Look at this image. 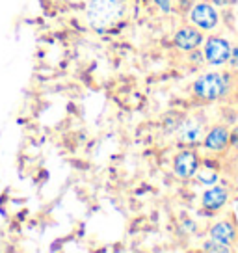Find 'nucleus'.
Wrapping results in <instances>:
<instances>
[{
  "instance_id": "f257e3e1",
  "label": "nucleus",
  "mask_w": 238,
  "mask_h": 253,
  "mask_svg": "<svg viewBox=\"0 0 238 253\" xmlns=\"http://www.w3.org/2000/svg\"><path fill=\"white\" fill-rule=\"evenodd\" d=\"M125 13L121 0H91L87 8V21L99 32L110 30Z\"/></svg>"
},
{
  "instance_id": "f03ea898",
  "label": "nucleus",
  "mask_w": 238,
  "mask_h": 253,
  "mask_svg": "<svg viewBox=\"0 0 238 253\" xmlns=\"http://www.w3.org/2000/svg\"><path fill=\"white\" fill-rule=\"evenodd\" d=\"M194 91L201 99L214 101V99H220L227 91V80H225V77L218 75V73H208V75H203L201 79L196 80Z\"/></svg>"
},
{
  "instance_id": "7ed1b4c3",
  "label": "nucleus",
  "mask_w": 238,
  "mask_h": 253,
  "mask_svg": "<svg viewBox=\"0 0 238 253\" xmlns=\"http://www.w3.org/2000/svg\"><path fill=\"white\" fill-rule=\"evenodd\" d=\"M229 54H231V47L225 40H222V38H210V40L206 41L205 56L212 65H222V63H225L229 60Z\"/></svg>"
},
{
  "instance_id": "20e7f679",
  "label": "nucleus",
  "mask_w": 238,
  "mask_h": 253,
  "mask_svg": "<svg viewBox=\"0 0 238 253\" xmlns=\"http://www.w3.org/2000/svg\"><path fill=\"white\" fill-rule=\"evenodd\" d=\"M192 21L198 24L201 30H212L218 24V13L210 4H198L192 9Z\"/></svg>"
},
{
  "instance_id": "39448f33",
  "label": "nucleus",
  "mask_w": 238,
  "mask_h": 253,
  "mask_svg": "<svg viewBox=\"0 0 238 253\" xmlns=\"http://www.w3.org/2000/svg\"><path fill=\"white\" fill-rule=\"evenodd\" d=\"M173 171L183 179H188L198 171V157L192 151L179 153L173 160Z\"/></svg>"
},
{
  "instance_id": "423d86ee",
  "label": "nucleus",
  "mask_w": 238,
  "mask_h": 253,
  "mask_svg": "<svg viewBox=\"0 0 238 253\" xmlns=\"http://www.w3.org/2000/svg\"><path fill=\"white\" fill-rule=\"evenodd\" d=\"M201 41H203L201 32L196 30V28H190V26L181 28L175 36V45L181 50H194V48H198L201 45Z\"/></svg>"
},
{
  "instance_id": "0eeeda50",
  "label": "nucleus",
  "mask_w": 238,
  "mask_h": 253,
  "mask_svg": "<svg viewBox=\"0 0 238 253\" xmlns=\"http://www.w3.org/2000/svg\"><path fill=\"white\" fill-rule=\"evenodd\" d=\"M229 143V132L223 126H214L205 138V147L210 151H222Z\"/></svg>"
},
{
  "instance_id": "6e6552de",
  "label": "nucleus",
  "mask_w": 238,
  "mask_h": 253,
  "mask_svg": "<svg viewBox=\"0 0 238 253\" xmlns=\"http://www.w3.org/2000/svg\"><path fill=\"white\" fill-rule=\"evenodd\" d=\"M227 201V192L222 186H214V188L206 190L205 196H203V207L208 211H216L220 209Z\"/></svg>"
},
{
  "instance_id": "1a4fd4ad",
  "label": "nucleus",
  "mask_w": 238,
  "mask_h": 253,
  "mask_svg": "<svg viewBox=\"0 0 238 253\" xmlns=\"http://www.w3.org/2000/svg\"><path fill=\"white\" fill-rule=\"evenodd\" d=\"M210 235L214 238L216 242H220V244H231L233 240H235V229H233V225L231 223H216L214 227L210 229Z\"/></svg>"
},
{
  "instance_id": "9d476101",
  "label": "nucleus",
  "mask_w": 238,
  "mask_h": 253,
  "mask_svg": "<svg viewBox=\"0 0 238 253\" xmlns=\"http://www.w3.org/2000/svg\"><path fill=\"white\" fill-rule=\"evenodd\" d=\"M203 136V128L198 121H186L181 128V142L184 143H198Z\"/></svg>"
},
{
  "instance_id": "9b49d317",
  "label": "nucleus",
  "mask_w": 238,
  "mask_h": 253,
  "mask_svg": "<svg viewBox=\"0 0 238 253\" xmlns=\"http://www.w3.org/2000/svg\"><path fill=\"white\" fill-rule=\"evenodd\" d=\"M205 248L206 252H229V248L223 244V246H220V242H205Z\"/></svg>"
},
{
  "instance_id": "f8f14e48",
  "label": "nucleus",
  "mask_w": 238,
  "mask_h": 253,
  "mask_svg": "<svg viewBox=\"0 0 238 253\" xmlns=\"http://www.w3.org/2000/svg\"><path fill=\"white\" fill-rule=\"evenodd\" d=\"M157 6H159L162 11H169L171 9V0H155Z\"/></svg>"
},
{
  "instance_id": "ddd939ff",
  "label": "nucleus",
  "mask_w": 238,
  "mask_h": 253,
  "mask_svg": "<svg viewBox=\"0 0 238 253\" xmlns=\"http://www.w3.org/2000/svg\"><path fill=\"white\" fill-rule=\"evenodd\" d=\"M229 58H231V63H233L235 67H238V48H235V50H231Z\"/></svg>"
},
{
  "instance_id": "4468645a",
  "label": "nucleus",
  "mask_w": 238,
  "mask_h": 253,
  "mask_svg": "<svg viewBox=\"0 0 238 253\" xmlns=\"http://www.w3.org/2000/svg\"><path fill=\"white\" fill-rule=\"evenodd\" d=\"M231 143H233L235 147H238V126L233 130V134H231Z\"/></svg>"
},
{
  "instance_id": "2eb2a0df",
  "label": "nucleus",
  "mask_w": 238,
  "mask_h": 253,
  "mask_svg": "<svg viewBox=\"0 0 238 253\" xmlns=\"http://www.w3.org/2000/svg\"><path fill=\"white\" fill-rule=\"evenodd\" d=\"M212 2H214L216 6H227L231 0H212Z\"/></svg>"
}]
</instances>
